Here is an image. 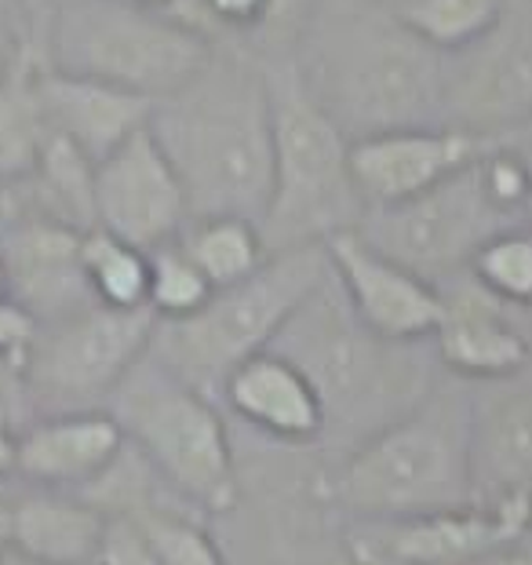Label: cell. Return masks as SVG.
<instances>
[{"instance_id":"cell-20","label":"cell","mask_w":532,"mask_h":565,"mask_svg":"<svg viewBox=\"0 0 532 565\" xmlns=\"http://www.w3.org/2000/svg\"><path fill=\"white\" fill-rule=\"evenodd\" d=\"M470 452L478 492H529L532 497V362L507 380L467 383Z\"/></svg>"},{"instance_id":"cell-2","label":"cell","mask_w":532,"mask_h":565,"mask_svg":"<svg viewBox=\"0 0 532 565\" xmlns=\"http://www.w3.org/2000/svg\"><path fill=\"white\" fill-rule=\"evenodd\" d=\"M150 131L183 183L190 220L241 215L263 223L274 194L266 58L245 44L215 41L198 74L153 103Z\"/></svg>"},{"instance_id":"cell-38","label":"cell","mask_w":532,"mask_h":565,"mask_svg":"<svg viewBox=\"0 0 532 565\" xmlns=\"http://www.w3.org/2000/svg\"><path fill=\"white\" fill-rule=\"evenodd\" d=\"M8 296H11V274H8L4 256H0V299H8Z\"/></svg>"},{"instance_id":"cell-41","label":"cell","mask_w":532,"mask_h":565,"mask_svg":"<svg viewBox=\"0 0 532 565\" xmlns=\"http://www.w3.org/2000/svg\"><path fill=\"white\" fill-rule=\"evenodd\" d=\"M514 318H518V324H522V332L529 335V343H532V307L529 310H518Z\"/></svg>"},{"instance_id":"cell-8","label":"cell","mask_w":532,"mask_h":565,"mask_svg":"<svg viewBox=\"0 0 532 565\" xmlns=\"http://www.w3.org/2000/svg\"><path fill=\"white\" fill-rule=\"evenodd\" d=\"M329 274L324 245L274 252L252 278L215 288L198 315L157 321L150 351L190 387L220 402L226 376L252 354L270 351L285 321Z\"/></svg>"},{"instance_id":"cell-35","label":"cell","mask_w":532,"mask_h":565,"mask_svg":"<svg viewBox=\"0 0 532 565\" xmlns=\"http://www.w3.org/2000/svg\"><path fill=\"white\" fill-rule=\"evenodd\" d=\"M15 456H19V435L0 427V482L15 475Z\"/></svg>"},{"instance_id":"cell-43","label":"cell","mask_w":532,"mask_h":565,"mask_svg":"<svg viewBox=\"0 0 532 565\" xmlns=\"http://www.w3.org/2000/svg\"><path fill=\"white\" fill-rule=\"evenodd\" d=\"M0 555H4V540H0Z\"/></svg>"},{"instance_id":"cell-25","label":"cell","mask_w":532,"mask_h":565,"mask_svg":"<svg viewBox=\"0 0 532 565\" xmlns=\"http://www.w3.org/2000/svg\"><path fill=\"white\" fill-rule=\"evenodd\" d=\"M81 267L92 299L114 310H142L150 299V252L120 242L110 231H84Z\"/></svg>"},{"instance_id":"cell-32","label":"cell","mask_w":532,"mask_h":565,"mask_svg":"<svg viewBox=\"0 0 532 565\" xmlns=\"http://www.w3.org/2000/svg\"><path fill=\"white\" fill-rule=\"evenodd\" d=\"M33 340H38V318L19 299H0V358L26 362Z\"/></svg>"},{"instance_id":"cell-30","label":"cell","mask_w":532,"mask_h":565,"mask_svg":"<svg viewBox=\"0 0 532 565\" xmlns=\"http://www.w3.org/2000/svg\"><path fill=\"white\" fill-rule=\"evenodd\" d=\"M95 565H161V555H157L153 540L136 519L106 514V533Z\"/></svg>"},{"instance_id":"cell-44","label":"cell","mask_w":532,"mask_h":565,"mask_svg":"<svg viewBox=\"0 0 532 565\" xmlns=\"http://www.w3.org/2000/svg\"><path fill=\"white\" fill-rule=\"evenodd\" d=\"M386 4H397V0H386Z\"/></svg>"},{"instance_id":"cell-6","label":"cell","mask_w":532,"mask_h":565,"mask_svg":"<svg viewBox=\"0 0 532 565\" xmlns=\"http://www.w3.org/2000/svg\"><path fill=\"white\" fill-rule=\"evenodd\" d=\"M106 408L128 445L198 514H230L241 503V467L223 408L147 351L117 383Z\"/></svg>"},{"instance_id":"cell-15","label":"cell","mask_w":532,"mask_h":565,"mask_svg":"<svg viewBox=\"0 0 532 565\" xmlns=\"http://www.w3.org/2000/svg\"><path fill=\"white\" fill-rule=\"evenodd\" d=\"M489 147L492 139L453 125L394 128L350 142V168H354V183L369 212L445 183L449 175L475 164Z\"/></svg>"},{"instance_id":"cell-21","label":"cell","mask_w":532,"mask_h":565,"mask_svg":"<svg viewBox=\"0 0 532 565\" xmlns=\"http://www.w3.org/2000/svg\"><path fill=\"white\" fill-rule=\"evenodd\" d=\"M38 88L47 128L58 139H66L70 147H77L92 164L110 158L120 142L150 125L153 103L142 95L120 92L114 84L55 74V70H44L38 63Z\"/></svg>"},{"instance_id":"cell-22","label":"cell","mask_w":532,"mask_h":565,"mask_svg":"<svg viewBox=\"0 0 532 565\" xmlns=\"http://www.w3.org/2000/svg\"><path fill=\"white\" fill-rule=\"evenodd\" d=\"M106 533V514L88 497H30L0 503V540L22 558L41 565H95Z\"/></svg>"},{"instance_id":"cell-24","label":"cell","mask_w":532,"mask_h":565,"mask_svg":"<svg viewBox=\"0 0 532 565\" xmlns=\"http://www.w3.org/2000/svg\"><path fill=\"white\" fill-rule=\"evenodd\" d=\"M179 245L198 263V270L212 281V288H230L245 281L270 259V248L263 242L259 223L241 220V215L190 220Z\"/></svg>"},{"instance_id":"cell-1","label":"cell","mask_w":532,"mask_h":565,"mask_svg":"<svg viewBox=\"0 0 532 565\" xmlns=\"http://www.w3.org/2000/svg\"><path fill=\"white\" fill-rule=\"evenodd\" d=\"M285 63L350 142L445 125V52L386 0H313Z\"/></svg>"},{"instance_id":"cell-13","label":"cell","mask_w":532,"mask_h":565,"mask_svg":"<svg viewBox=\"0 0 532 565\" xmlns=\"http://www.w3.org/2000/svg\"><path fill=\"white\" fill-rule=\"evenodd\" d=\"M95 226L142 252L164 248L190 226V204L150 125L95 164Z\"/></svg>"},{"instance_id":"cell-4","label":"cell","mask_w":532,"mask_h":565,"mask_svg":"<svg viewBox=\"0 0 532 565\" xmlns=\"http://www.w3.org/2000/svg\"><path fill=\"white\" fill-rule=\"evenodd\" d=\"M419 347L427 343H391L372 332L347 303L329 267L321 285L277 332L270 351L307 372L324 402L329 430L358 435L361 441L391 419L413 413L434 391V347L430 354H423Z\"/></svg>"},{"instance_id":"cell-9","label":"cell","mask_w":532,"mask_h":565,"mask_svg":"<svg viewBox=\"0 0 532 565\" xmlns=\"http://www.w3.org/2000/svg\"><path fill=\"white\" fill-rule=\"evenodd\" d=\"M157 318L150 307L114 310L84 307L77 315L38 324L26 354V383L33 405L52 413L106 408L117 383L150 351Z\"/></svg>"},{"instance_id":"cell-33","label":"cell","mask_w":532,"mask_h":565,"mask_svg":"<svg viewBox=\"0 0 532 565\" xmlns=\"http://www.w3.org/2000/svg\"><path fill=\"white\" fill-rule=\"evenodd\" d=\"M22 55V30H19V19H8L0 22V84L8 81L11 66L19 63Z\"/></svg>"},{"instance_id":"cell-12","label":"cell","mask_w":532,"mask_h":565,"mask_svg":"<svg viewBox=\"0 0 532 565\" xmlns=\"http://www.w3.org/2000/svg\"><path fill=\"white\" fill-rule=\"evenodd\" d=\"M532 536L529 492H478L475 500L397 522H358L347 547L361 565H453Z\"/></svg>"},{"instance_id":"cell-34","label":"cell","mask_w":532,"mask_h":565,"mask_svg":"<svg viewBox=\"0 0 532 565\" xmlns=\"http://www.w3.org/2000/svg\"><path fill=\"white\" fill-rule=\"evenodd\" d=\"M453 565H532V547H503V551H489V555L467 558V562H453Z\"/></svg>"},{"instance_id":"cell-18","label":"cell","mask_w":532,"mask_h":565,"mask_svg":"<svg viewBox=\"0 0 532 565\" xmlns=\"http://www.w3.org/2000/svg\"><path fill=\"white\" fill-rule=\"evenodd\" d=\"M220 402L277 445L307 449L329 435V416L307 372L277 351H259L226 376Z\"/></svg>"},{"instance_id":"cell-11","label":"cell","mask_w":532,"mask_h":565,"mask_svg":"<svg viewBox=\"0 0 532 565\" xmlns=\"http://www.w3.org/2000/svg\"><path fill=\"white\" fill-rule=\"evenodd\" d=\"M445 125L481 139L532 125V0H503L478 41L445 55Z\"/></svg>"},{"instance_id":"cell-19","label":"cell","mask_w":532,"mask_h":565,"mask_svg":"<svg viewBox=\"0 0 532 565\" xmlns=\"http://www.w3.org/2000/svg\"><path fill=\"white\" fill-rule=\"evenodd\" d=\"M125 445L110 408L38 416L19 435L15 475L41 489H88L117 463Z\"/></svg>"},{"instance_id":"cell-31","label":"cell","mask_w":532,"mask_h":565,"mask_svg":"<svg viewBox=\"0 0 532 565\" xmlns=\"http://www.w3.org/2000/svg\"><path fill=\"white\" fill-rule=\"evenodd\" d=\"M33 405L30 383H26V362L15 358H0V427L22 435V419Z\"/></svg>"},{"instance_id":"cell-26","label":"cell","mask_w":532,"mask_h":565,"mask_svg":"<svg viewBox=\"0 0 532 565\" xmlns=\"http://www.w3.org/2000/svg\"><path fill=\"white\" fill-rule=\"evenodd\" d=\"M470 278L507 310L532 307V231L522 223L492 234L470 259Z\"/></svg>"},{"instance_id":"cell-39","label":"cell","mask_w":532,"mask_h":565,"mask_svg":"<svg viewBox=\"0 0 532 565\" xmlns=\"http://www.w3.org/2000/svg\"><path fill=\"white\" fill-rule=\"evenodd\" d=\"M19 19V0H0V22Z\"/></svg>"},{"instance_id":"cell-17","label":"cell","mask_w":532,"mask_h":565,"mask_svg":"<svg viewBox=\"0 0 532 565\" xmlns=\"http://www.w3.org/2000/svg\"><path fill=\"white\" fill-rule=\"evenodd\" d=\"M84 231L44 215L15 212L0 226V256L11 274V299H19L38 324L70 318L92 307V288L81 267Z\"/></svg>"},{"instance_id":"cell-10","label":"cell","mask_w":532,"mask_h":565,"mask_svg":"<svg viewBox=\"0 0 532 565\" xmlns=\"http://www.w3.org/2000/svg\"><path fill=\"white\" fill-rule=\"evenodd\" d=\"M507 226L518 223L489 201L475 161L416 198L369 209L354 231L430 285H445L467 274L475 252Z\"/></svg>"},{"instance_id":"cell-3","label":"cell","mask_w":532,"mask_h":565,"mask_svg":"<svg viewBox=\"0 0 532 565\" xmlns=\"http://www.w3.org/2000/svg\"><path fill=\"white\" fill-rule=\"evenodd\" d=\"M19 30L44 70L150 103L183 88L215 44L183 15L139 0H19Z\"/></svg>"},{"instance_id":"cell-27","label":"cell","mask_w":532,"mask_h":565,"mask_svg":"<svg viewBox=\"0 0 532 565\" xmlns=\"http://www.w3.org/2000/svg\"><path fill=\"white\" fill-rule=\"evenodd\" d=\"M503 0H397L394 11L408 30L438 52H459L486 33Z\"/></svg>"},{"instance_id":"cell-5","label":"cell","mask_w":532,"mask_h":565,"mask_svg":"<svg viewBox=\"0 0 532 565\" xmlns=\"http://www.w3.org/2000/svg\"><path fill=\"white\" fill-rule=\"evenodd\" d=\"M475 500L470 391L434 387L413 413L350 445L324 503L358 522H397Z\"/></svg>"},{"instance_id":"cell-28","label":"cell","mask_w":532,"mask_h":565,"mask_svg":"<svg viewBox=\"0 0 532 565\" xmlns=\"http://www.w3.org/2000/svg\"><path fill=\"white\" fill-rule=\"evenodd\" d=\"M212 281L198 270L183 245L172 242L164 248L150 252V299L147 307L153 310L157 321H183L212 299Z\"/></svg>"},{"instance_id":"cell-16","label":"cell","mask_w":532,"mask_h":565,"mask_svg":"<svg viewBox=\"0 0 532 565\" xmlns=\"http://www.w3.org/2000/svg\"><path fill=\"white\" fill-rule=\"evenodd\" d=\"M441 288L445 315L434 332V358L459 383H496L532 362V343L514 310L481 288L470 274H456Z\"/></svg>"},{"instance_id":"cell-29","label":"cell","mask_w":532,"mask_h":565,"mask_svg":"<svg viewBox=\"0 0 532 565\" xmlns=\"http://www.w3.org/2000/svg\"><path fill=\"white\" fill-rule=\"evenodd\" d=\"M136 522L147 529V536L153 540L161 565H230L223 547L215 544V536L204 529V514L198 511H190V508L142 511L136 514Z\"/></svg>"},{"instance_id":"cell-23","label":"cell","mask_w":532,"mask_h":565,"mask_svg":"<svg viewBox=\"0 0 532 565\" xmlns=\"http://www.w3.org/2000/svg\"><path fill=\"white\" fill-rule=\"evenodd\" d=\"M47 139H52V128H47L41 106L38 58H33L30 44L22 41L19 63L0 84V183H22L38 168Z\"/></svg>"},{"instance_id":"cell-14","label":"cell","mask_w":532,"mask_h":565,"mask_svg":"<svg viewBox=\"0 0 532 565\" xmlns=\"http://www.w3.org/2000/svg\"><path fill=\"white\" fill-rule=\"evenodd\" d=\"M336 285L347 303L372 332L391 343H430L438 332L445 299L441 288L419 278L402 263L372 248L358 231L336 234L324 242Z\"/></svg>"},{"instance_id":"cell-37","label":"cell","mask_w":532,"mask_h":565,"mask_svg":"<svg viewBox=\"0 0 532 565\" xmlns=\"http://www.w3.org/2000/svg\"><path fill=\"white\" fill-rule=\"evenodd\" d=\"M0 565H41V562H33V558H22L19 551L4 547V555H0Z\"/></svg>"},{"instance_id":"cell-36","label":"cell","mask_w":532,"mask_h":565,"mask_svg":"<svg viewBox=\"0 0 532 565\" xmlns=\"http://www.w3.org/2000/svg\"><path fill=\"white\" fill-rule=\"evenodd\" d=\"M507 142H511V147L522 153L525 158V164L532 168V125H525V128H518L514 136H507Z\"/></svg>"},{"instance_id":"cell-40","label":"cell","mask_w":532,"mask_h":565,"mask_svg":"<svg viewBox=\"0 0 532 565\" xmlns=\"http://www.w3.org/2000/svg\"><path fill=\"white\" fill-rule=\"evenodd\" d=\"M139 4H147V8H157V11H175L183 0H139Z\"/></svg>"},{"instance_id":"cell-7","label":"cell","mask_w":532,"mask_h":565,"mask_svg":"<svg viewBox=\"0 0 532 565\" xmlns=\"http://www.w3.org/2000/svg\"><path fill=\"white\" fill-rule=\"evenodd\" d=\"M266 70L274 99V194L259 231L274 256L354 231L365 201L350 168L347 131L310 99L285 58H266Z\"/></svg>"},{"instance_id":"cell-42","label":"cell","mask_w":532,"mask_h":565,"mask_svg":"<svg viewBox=\"0 0 532 565\" xmlns=\"http://www.w3.org/2000/svg\"><path fill=\"white\" fill-rule=\"evenodd\" d=\"M522 226H525V231H532V194H529L525 209H522Z\"/></svg>"}]
</instances>
